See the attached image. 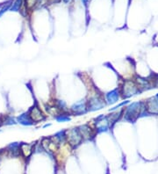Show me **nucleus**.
<instances>
[{"label": "nucleus", "mask_w": 158, "mask_h": 174, "mask_svg": "<svg viewBox=\"0 0 158 174\" xmlns=\"http://www.w3.org/2000/svg\"><path fill=\"white\" fill-rule=\"evenodd\" d=\"M65 135H66V139H67V142L69 143V144L74 148L77 147L83 142V137L77 128H73V129L65 131Z\"/></svg>", "instance_id": "f257e3e1"}, {"label": "nucleus", "mask_w": 158, "mask_h": 174, "mask_svg": "<svg viewBox=\"0 0 158 174\" xmlns=\"http://www.w3.org/2000/svg\"><path fill=\"white\" fill-rule=\"evenodd\" d=\"M106 103L101 97L94 96L87 101V111L88 112H96L104 108Z\"/></svg>", "instance_id": "f03ea898"}, {"label": "nucleus", "mask_w": 158, "mask_h": 174, "mask_svg": "<svg viewBox=\"0 0 158 174\" xmlns=\"http://www.w3.org/2000/svg\"><path fill=\"white\" fill-rule=\"evenodd\" d=\"M27 114H28L30 119L32 120V121L34 123L40 122V121H42V120H44L46 119V116L41 112V110L40 109L38 106H34L32 108H30Z\"/></svg>", "instance_id": "7ed1b4c3"}, {"label": "nucleus", "mask_w": 158, "mask_h": 174, "mask_svg": "<svg viewBox=\"0 0 158 174\" xmlns=\"http://www.w3.org/2000/svg\"><path fill=\"white\" fill-rule=\"evenodd\" d=\"M70 112L73 115H81L87 113V101L85 100H80L78 102L75 103L71 107H70Z\"/></svg>", "instance_id": "20e7f679"}, {"label": "nucleus", "mask_w": 158, "mask_h": 174, "mask_svg": "<svg viewBox=\"0 0 158 174\" xmlns=\"http://www.w3.org/2000/svg\"><path fill=\"white\" fill-rule=\"evenodd\" d=\"M95 120H96V130L98 133L107 131L110 124H109L108 120L105 116L104 115L99 116L98 118L95 119Z\"/></svg>", "instance_id": "39448f33"}, {"label": "nucleus", "mask_w": 158, "mask_h": 174, "mask_svg": "<svg viewBox=\"0 0 158 174\" xmlns=\"http://www.w3.org/2000/svg\"><path fill=\"white\" fill-rule=\"evenodd\" d=\"M77 129H78L79 132L83 137V140H90L91 139L92 137H94L93 129L88 124L81 125Z\"/></svg>", "instance_id": "423d86ee"}, {"label": "nucleus", "mask_w": 158, "mask_h": 174, "mask_svg": "<svg viewBox=\"0 0 158 174\" xmlns=\"http://www.w3.org/2000/svg\"><path fill=\"white\" fill-rule=\"evenodd\" d=\"M137 88L135 85L132 82H126L123 87V94L125 97H130L134 93H136Z\"/></svg>", "instance_id": "0eeeda50"}, {"label": "nucleus", "mask_w": 158, "mask_h": 174, "mask_svg": "<svg viewBox=\"0 0 158 174\" xmlns=\"http://www.w3.org/2000/svg\"><path fill=\"white\" fill-rule=\"evenodd\" d=\"M118 100V92L117 90H114L105 95V101L107 104H114Z\"/></svg>", "instance_id": "6e6552de"}, {"label": "nucleus", "mask_w": 158, "mask_h": 174, "mask_svg": "<svg viewBox=\"0 0 158 174\" xmlns=\"http://www.w3.org/2000/svg\"><path fill=\"white\" fill-rule=\"evenodd\" d=\"M18 121L20 122V124L25 125V126H31V125L34 124V122L32 121V120L30 119L29 115L27 113L20 115L19 118H18Z\"/></svg>", "instance_id": "1a4fd4ad"}, {"label": "nucleus", "mask_w": 158, "mask_h": 174, "mask_svg": "<svg viewBox=\"0 0 158 174\" xmlns=\"http://www.w3.org/2000/svg\"><path fill=\"white\" fill-rule=\"evenodd\" d=\"M20 151L22 152V154L24 155L26 158H27L33 152V145L27 144V143H23V144L20 145Z\"/></svg>", "instance_id": "9d476101"}, {"label": "nucleus", "mask_w": 158, "mask_h": 174, "mask_svg": "<svg viewBox=\"0 0 158 174\" xmlns=\"http://www.w3.org/2000/svg\"><path fill=\"white\" fill-rule=\"evenodd\" d=\"M46 111L48 112L49 115H53L54 117H56V116H58V115L62 114V112L57 108V106L55 105L54 106H49V105L46 106Z\"/></svg>", "instance_id": "9b49d317"}, {"label": "nucleus", "mask_w": 158, "mask_h": 174, "mask_svg": "<svg viewBox=\"0 0 158 174\" xmlns=\"http://www.w3.org/2000/svg\"><path fill=\"white\" fill-rule=\"evenodd\" d=\"M24 4V0H15L14 2H12V5L10 8L11 11H14V12H18L20 11L21 6Z\"/></svg>", "instance_id": "f8f14e48"}, {"label": "nucleus", "mask_w": 158, "mask_h": 174, "mask_svg": "<svg viewBox=\"0 0 158 174\" xmlns=\"http://www.w3.org/2000/svg\"><path fill=\"white\" fill-rule=\"evenodd\" d=\"M55 106H57V108H58L62 113H66V112H68L66 103L63 102V101H62V100H56V101H55Z\"/></svg>", "instance_id": "ddd939ff"}, {"label": "nucleus", "mask_w": 158, "mask_h": 174, "mask_svg": "<svg viewBox=\"0 0 158 174\" xmlns=\"http://www.w3.org/2000/svg\"><path fill=\"white\" fill-rule=\"evenodd\" d=\"M38 0H25L24 4H25V8L26 10H32L34 9V7H35L36 3Z\"/></svg>", "instance_id": "4468645a"}, {"label": "nucleus", "mask_w": 158, "mask_h": 174, "mask_svg": "<svg viewBox=\"0 0 158 174\" xmlns=\"http://www.w3.org/2000/svg\"><path fill=\"white\" fill-rule=\"evenodd\" d=\"M55 120L59 122H66V121H69L70 120V118L69 116H67L66 115H64L63 113H62L61 115H59L58 116L55 117Z\"/></svg>", "instance_id": "2eb2a0df"}, {"label": "nucleus", "mask_w": 158, "mask_h": 174, "mask_svg": "<svg viewBox=\"0 0 158 174\" xmlns=\"http://www.w3.org/2000/svg\"><path fill=\"white\" fill-rule=\"evenodd\" d=\"M12 3H7L6 5H5L2 8H1V10H0V16L1 15H3L5 13V12L8 10V9H10L11 8V5H12Z\"/></svg>", "instance_id": "dca6fc26"}, {"label": "nucleus", "mask_w": 158, "mask_h": 174, "mask_svg": "<svg viewBox=\"0 0 158 174\" xmlns=\"http://www.w3.org/2000/svg\"><path fill=\"white\" fill-rule=\"evenodd\" d=\"M89 1L90 0H82V3H83V5L85 6V8L86 9H88V5H89Z\"/></svg>", "instance_id": "f3484780"}, {"label": "nucleus", "mask_w": 158, "mask_h": 174, "mask_svg": "<svg viewBox=\"0 0 158 174\" xmlns=\"http://www.w3.org/2000/svg\"><path fill=\"white\" fill-rule=\"evenodd\" d=\"M60 1H62V0H48V3H49V4H57V3H59Z\"/></svg>", "instance_id": "a211bd4d"}, {"label": "nucleus", "mask_w": 158, "mask_h": 174, "mask_svg": "<svg viewBox=\"0 0 158 174\" xmlns=\"http://www.w3.org/2000/svg\"><path fill=\"white\" fill-rule=\"evenodd\" d=\"M71 1H72V0H63V2L64 4H69Z\"/></svg>", "instance_id": "6ab92c4d"}, {"label": "nucleus", "mask_w": 158, "mask_h": 174, "mask_svg": "<svg viewBox=\"0 0 158 174\" xmlns=\"http://www.w3.org/2000/svg\"><path fill=\"white\" fill-rule=\"evenodd\" d=\"M49 126H50V124H46L43 128H47V127H49Z\"/></svg>", "instance_id": "aec40b11"}]
</instances>
